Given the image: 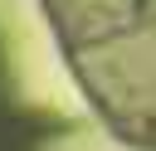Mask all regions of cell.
Instances as JSON below:
<instances>
[{
    "label": "cell",
    "instance_id": "obj_1",
    "mask_svg": "<svg viewBox=\"0 0 156 151\" xmlns=\"http://www.w3.org/2000/svg\"><path fill=\"white\" fill-rule=\"evenodd\" d=\"M98 107L156 146V0H49Z\"/></svg>",
    "mask_w": 156,
    "mask_h": 151
}]
</instances>
